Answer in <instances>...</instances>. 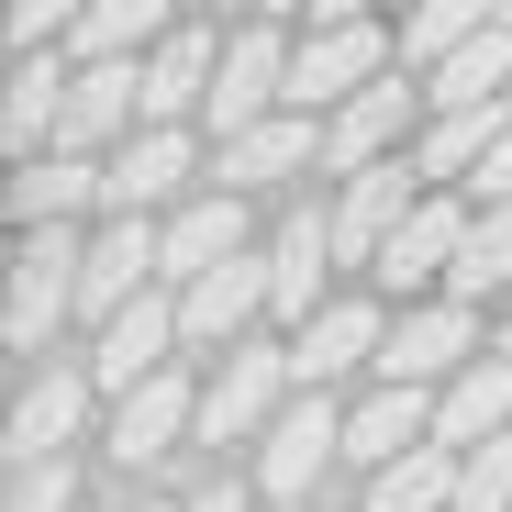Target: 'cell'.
Masks as SVG:
<instances>
[{"mask_svg":"<svg viewBox=\"0 0 512 512\" xmlns=\"http://www.w3.org/2000/svg\"><path fill=\"white\" fill-rule=\"evenodd\" d=\"M78 268H90V234L78 223H34L23 256H12V290H0V346L12 357H45L56 323L78 312Z\"/></svg>","mask_w":512,"mask_h":512,"instance_id":"6da1fadb","label":"cell"},{"mask_svg":"<svg viewBox=\"0 0 512 512\" xmlns=\"http://www.w3.org/2000/svg\"><path fill=\"white\" fill-rule=\"evenodd\" d=\"M167 368H179V290H145L134 312H112V323H101L90 379L123 401V390H145V379H167Z\"/></svg>","mask_w":512,"mask_h":512,"instance_id":"5bb4252c","label":"cell"},{"mask_svg":"<svg viewBox=\"0 0 512 512\" xmlns=\"http://www.w3.org/2000/svg\"><path fill=\"white\" fill-rule=\"evenodd\" d=\"M78 212H101V156H34L12 167V223H78Z\"/></svg>","mask_w":512,"mask_h":512,"instance_id":"484cf974","label":"cell"},{"mask_svg":"<svg viewBox=\"0 0 512 512\" xmlns=\"http://www.w3.org/2000/svg\"><path fill=\"white\" fill-rule=\"evenodd\" d=\"M512 279V201H479V223H468V256H457V279H446V301H490Z\"/></svg>","mask_w":512,"mask_h":512,"instance_id":"f1b7e54d","label":"cell"},{"mask_svg":"<svg viewBox=\"0 0 512 512\" xmlns=\"http://www.w3.org/2000/svg\"><path fill=\"white\" fill-rule=\"evenodd\" d=\"M179 512H256V501H245V490H234V479H212V490H190V501H179Z\"/></svg>","mask_w":512,"mask_h":512,"instance_id":"d6a6232c","label":"cell"},{"mask_svg":"<svg viewBox=\"0 0 512 512\" xmlns=\"http://www.w3.org/2000/svg\"><path fill=\"white\" fill-rule=\"evenodd\" d=\"M190 23V0H90V23L67 34L78 67H112V56H156L167 34Z\"/></svg>","mask_w":512,"mask_h":512,"instance_id":"cb8c5ba5","label":"cell"},{"mask_svg":"<svg viewBox=\"0 0 512 512\" xmlns=\"http://www.w3.org/2000/svg\"><path fill=\"white\" fill-rule=\"evenodd\" d=\"M323 268H334V223H323V212H290V223L268 234V312H279L290 334L323 312Z\"/></svg>","mask_w":512,"mask_h":512,"instance_id":"ffe728a7","label":"cell"},{"mask_svg":"<svg viewBox=\"0 0 512 512\" xmlns=\"http://www.w3.org/2000/svg\"><path fill=\"white\" fill-rule=\"evenodd\" d=\"M446 512H512V435L501 446H468V468H457V501Z\"/></svg>","mask_w":512,"mask_h":512,"instance_id":"4dcf8cb0","label":"cell"},{"mask_svg":"<svg viewBox=\"0 0 512 512\" xmlns=\"http://www.w3.org/2000/svg\"><path fill=\"white\" fill-rule=\"evenodd\" d=\"M301 167H323V123L312 112H268L256 134H234L223 145V167H212V190H279V179H301Z\"/></svg>","mask_w":512,"mask_h":512,"instance_id":"ac0fdd59","label":"cell"},{"mask_svg":"<svg viewBox=\"0 0 512 512\" xmlns=\"http://www.w3.org/2000/svg\"><path fill=\"white\" fill-rule=\"evenodd\" d=\"M501 123H512V112H423L412 179H423V190H468L479 167H490V145H501Z\"/></svg>","mask_w":512,"mask_h":512,"instance_id":"d4e9b609","label":"cell"},{"mask_svg":"<svg viewBox=\"0 0 512 512\" xmlns=\"http://www.w3.org/2000/svg\"><path fill=\"white\" fill-rule=\"evenodd\" d=\"M234 256H256V245H245V201H234V190H201V201L167 212V290H190V279L234 268Z\"/></svg>","mask_w":512,"mask_h":512,"instance_id":"d6986e66","label":"cell"},{"mask_svg":"<svg viewBox=\"0 0 512 512\" xmlns=\"http://www.w3.org/2000/svg\"><path fill=\"white\" fill-rule=\"evenodd\" d=\"M190 12H212V0H190Z\"/></svg>","mask_w":512,"mask_h":512,"instance_id":"f35d334b","label":"cell"},{"mask_svg":"<svg viewBox=\"0 0 512 512\" xmlns=\"http://www.w3.org/2000/svg\"><path fill=\"white\" fill-rule=\"evenodd\" d=\"M423 112H435V101L412 90V67H390L379 90H357L346 112H323V167H334V179H357V167H390V156H412Z\"/></svg>","mask_w":512,"mask_h":512,"instance_id":"8992f818","label":"cell"},{"mask_svg":"<svg viewBox=\"0 0 512 512\" xmlns=\"http://www.w3.org/2000/svg\"><path fill=\"white\" fill-rule=\"evenodd\" d=\"M134 512H179V501H134Z\"/></svg>","mask_w":512,"mask_h":512,"instance_id":"8d00e7d4","label":"cell"},{"mask_svg":"<svg viewBox=\"0 0 512 512\" xmlns=\"http://www.w3.org/2000/svg\"><path fill=\"white\" fill-rule=\"evenodd\" d=\"M334 457H346V412H334L323 390H301L268 435H256V490H268V501H312V479Z\"/></svg>","mask_w":512,"mask_h":512,"instance_id":"30bf717a","label":"cell"},{"mask_svg":"<svg viewBox=\"0 0 512 512\" xmlns=\"http://www.w3.org/2000/svg\"><path fill=\"white\" fill-rule=\"evenodd\" d=\"M457 468H468L457 446H412L401 468L368 479V512H446V501H457Z\"/></svg>","mask_w":512,"mask_h":512,"instance_id":"83f0119b","label":"cell"},{"mask_svg":"<svg viewBox=\"0 0 512 512\" xmlns=\"http://www.w3.org/2000/svg\"><path fill=\"white\" fill-rule=\"evenodd\" d=\"M256 312H268V245H256V256H234V268H212V279H190V290H179V346H190V357H234Z\"/></svg>","mask_w":512,"mask_h":512,"instance_id":"4fadbf2b","label":"cell"},{"mask_svg":"<svg viewBox=\"0 0 512 512\" xmlns=\"http://www.w3.org/2000/svg\"><path fill=\"white\" fill-rule=\"evenodd\" d=\"M179 446H201V379L190 368H167V379H145V390L112 401V468H156Z\"/></svg>","mask_w":512,"mask_h":512,"instance_id":"8fae6325","label":"cell"},{"mask_svg":"<svg viewBox=\"0 0 512 512\" xmlns=\"http://www.w3.org/2000/svg\"><path fill=\"white\" fill-rule=\"evenodd\" d=\"M67 90H78V56H67V45L12 56V90H0V145H12V167L56 156V134H67Z\"/></svg>","mask_w":512,"mask_h":512,"instance_id":"2e32d148","label":"cell"},{"mask_svg":"<svg viewBox=\"0 0 512 512\" xmlns=\"http://www.w3.org/2000/svg\"><path fill=\"white\" fill-rule=\"evenodd\" d=\"M290 401H301L290 346H256V334H245V346L212 357V379H201V446H256Z\"/></svg>","mask_w":512,"mask_h":512,"instance_id":"3957f363","label":"cell"},{"mask_svg":"<svg viewBox=\"0 0 512 512\" xmlns=\"http://www.w3.org/2000/svg\"><path fill=\"white\" fill-rule=\"evenodd\" d=\"M290 12H301V23H312V0H256V23H290Z\"/></svg>","mask_w":512,"mask_h":512,"instance_id":"e575fe53","label":"cell"},{"mask_svg":"<svg viewBox=\"0 0 512 512\" xmlns=\"http://www.w3.org/2000/svg\"><path fill=\"white\" fill-rule=\"evenodd\" d=\"M90 23V0H12V56H45Z\"/></svg>","mask_w":512,"mask_h":512,"instance_id":"1f68e13d","label":"cell"},{"mask_svg":"<svg viewBox=\"0 0 512 512\" xmlns=\"http://www.w3.org/2000/svg\"><path fill=\"white\" fill-rule=\"evenodd\" d=\"M501 23V0H412V12H401V67L412 78H435L457 45H479Z\"/></svg>","mask_w":512,"mask_h":512,"instance_id":"4316f807","label":"cell"},{"mask_svg":"<svg viewBox=\"0 0 512 512\" xmlns=\"http://www.w3.org/2000/svg\"><path fill=\"white\" fill-rule=\"evenodd\" d=\"M512 435V357H479V368H457L446 390H435V446H501Z\"/></svg>","mask_w":512,"mask_h":512,"instance_id":"7402d4cb","label":"cell"},{"mask_svg":"<svg viewBox=\"0 0 512 512\" xmlns=\"http://www.w3.org/2000/svg\"><path fill=\"white\" fill-rule=\"evenodd\" d=\"M379 346H390V312L346 290V301H323V312L290 334V379H301V390H334L346 368H379Z\"/></svg>","mask_w":512,"mask_h":512,"instance_id":"e0dca14e","label":"cell"},{"mask_svg":"<svg viewBox=\"0 0 512 512\" xmlns=\"http://www.w3.org/2000/svg\"><path fill=\"white\" fill-rule=\"evenodd\" d=\"M268 112H290V34L279 23H234L223 34V67H212V101H201V134H256Z\"/></svg>","mask_w":512,"mask_h":512,"instance_id":"277c9868","label":"cell"},{"mask_svg":"<svg viewBox=\"0 0 512 512\" xmlns=\"http://www.w3.org/2000/svg\"><path fill=\"white\" fill-rule=\"evenodd\" d=\"M268 512H301V501H268Z\"/></svg>","mask_w":512,"mask_h":512,"instance_id":"74e56055","label":"cell"},{"mask_svg":"<svg viewBox=\"0 0 512 512\" xmlns=\"http://www.w3.org/2000/svg\"><path fill=\"white\" fill-rule=\"evenodd\" d=\"M412 446H435V390H390V379H379V390L346 412V457L379 479V468H401Z\"/></svg>","mask_w":512,"mask_h":512,"instance_id":"44dd1931","label":"cell"},{"mask_svg":"<svg viewBox=\"0 0 512 512\" xmlns=\"http://www.w3.org/2000/svg\"><path fill=\"white\" fill-rule=\"evenodd\" d=\"M212 67H223V45H212V23H179L156 56H145V123H201V101H212Z\"/></svg>","mask_w":512,"mask_h":512,"instance_id":"603a6c76","label":"cell"},{"mask_svg":"<svg viewBox=\"0 0 512 512\" xmlns=\"http://www.w3.org/2000/svg\"><path fill=\"white\" fill-rule=\"evenodd\" d=\"M312 23H379V0H312Z\"/></svg>","mask_w":512,"mask_h":512,"instance_id":"836d02e7","label":"cell"},{"mask_svg":"<svg viewBox=\"0 0 512 512\" xmlns=\"http://www.w3.org/2000/svg\"><path fill=\"white\" fill-rule=\"evenodd\" d=\"M90 401H101V379H90V368L45 357V368L12 390V468H23V457H67L78 435H90Z\"/></svg>","mask_w":512,"mask_h":512,"instance_id":"9a60e30c","label":"cell"},{"mask_svg":"<svg viewBox=\"0 0 512 512\" xmlns=\"http://www.w3.org/2000/svg\"><path fill=\"white\" fill-rule=\"evenodd\" d=\"M457 368H479V312L468 301H401L390 312V346H379V379L390 390H446Z\"/></svg>","mask_w":512,"mask_h":512,"instance_id":"5b68a950","label":"cell"},{"mask_svg":"<svg viewBox=\"0 0 512 512\" xmlns=\"http://www.w3.org/2000/svg\"><path fill=\"white\" fill-rule=\"evenodd\" d=\"M468 223H479V201L468 190H423L412 201V223L390 234V256H379V290H423L435 301L446 279H457V256H468Z\"/></svg>","mask_w":512,"mask_h":512,"instance_id":"9c48e42d","label":"cell"},{"mask_svg":"<svg viewBox=\"0 0 512 512\" xmlns=\"http://www.w3.org/2000/svg\"><path fill=\"white\" fill-rule=\"evenodd\" d=\"M412 201H423L412 156L357 167V179H334V201H323V223H334V268H368V279H379V256H390V234L412 223Z\"/></svg>","mask_w":512,"mask_h":512,"instance_id":"52a82bcc","label":"cell"},{"mask_svg":"<svg viewBox=\"0 0 512 512\" xmlns=\"http://www.w3.org/2000/svg\"><path fill=\"white\" fill-rule=\"evenodd\" d=\"M190 167H201V134H190V123H145V134L101 167V212L145 223L156 201H179V190H190Z\"/></svg>","mask_w":512,"mask_h":512,"instance_id":"7c38bea8","label":"cell"},{"mask_svg":"<svg viewBox=\"0 0 512 512\" xmlns=\"http://www.w3.org/2000/svg\"><path fill=\"white\" fill-rule=\"evenodd\" d=\"M501 23H512V0H501Z\"/></svg>","mask_w":512,"mask_h":512,"instance_id":"ab89813d","label":"cell"},{"mask_svg":"<svg viewBox=\"0 0 512 512\" xmlns=\"http://www.w3.org/2000/svg\"><path fill=\"white\" fill-rule=\"evenodd\" d=\"M401 67V34L390 23H312L301 45H290V112H346L357 90H379V78Z\"/></svg>","mask_w":512,"mask_h":512,"instance_id":"7a4b0ae2","label":"cell"},{"mask_svg":"<svg viewBox=\"0 0 512 512\" xmlns=\"http://www.w3.org/2000/svg\"><path fill=\"white\" fill-rule=\"evenodd\" d=\"M490 357H512V323H501V334H490Z\"/></svg>","mask_w":512,"mask_h":512,"instance_id":"d590c367","label":"cell"},{"mask_svg":"<svg viewBox=\"0 0 512 512\" xmlns=\"http://www.w3.org/2000/svg\"><path fill=\"white\" fill-rule=\"evenodd\" d=\"M0 512H78V468L67 457H23L12 490H0Z\"/></svg>","mask_w":512,"mask_h":512,"instance_id":"f546056e","label":"cell"},{"mask_svg":"<svg viewBox=\"0 0 512 512\" xmlns=\"http://www.w3.org/2000/svg\"><path fill=\"white\" fill-rule=\"evenodd\" d=\"M145 290H167V223H123V212H101L90 268H78V312L112 323V312H134Z\"/></svg>","mask_w":512,"mask_h":512,"instance_id":"ba28073f","label":"cell"}]
</instances>
